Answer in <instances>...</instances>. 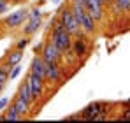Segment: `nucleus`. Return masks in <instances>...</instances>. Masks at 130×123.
<instances>
[{"label":"nucleus","mask_w":130,"mask_h":123,"mask_svg":"<svg viewBox=\"0 0 130 123\" xmlns=\"http://www.w3.org/2000/svg\"><path fill=\"white\" fill-rule=\"evenodd\" d=\"M21 120H25V118H23L11 104H9L7 109H4L2 114H0V121H21Z\"/></svg>","instance_id":"obj_14"},{"label":"nucleus","mask_w":130,"mask_h":123,"mask_svg":"<svg viewBox=\"0 0 130 123\" xmlns=\"http://www.w3.org/2000/svg\"><path fill=\"white\" fill-rule=\"evenodd\" d=\"M2 60L5 62L7 65H11V67L21 63V60H23V49H18V48H14V46L9 48V49L5 51V55L2 56Z\"/></svg>","instance_id":"obj_12"},{"label":"nucleus","mask_w":130,"mask_h":123,"mask_svg":"<svg viewBox=\"0 0 130 123\" xmlns=\"http://www.w3.org/2000/svg\"><path fill=\"white\" fill-rule=\"evenodd\" d=\"M44 12L41 7H32V9H28V18H37V20H42Z\"/></svg>","instance_id":"obj_18"},{"label":"nucleus","mask_w":130,"mask_h":123,"mask_svg":"<svg viewBox=\"0 0 130 123\" xmlns=\"http://www.w3.org/2000/svg\"><path fill=\"white\" fill-rule=\"evenodd\" d=\"M11 65H7L5 62L0 58V84H5L9 81V74H11Z\"/></svg>","instance_id":"obj_16"},{"label":"nucleus","mask_w":130,"mask_h":123,"mask_svg":"<svg viewBox=\"0 0 130 123\" xmlns=\"http://www.w3.org/2000/svg\"><path fill=\"white\" fill-rule=\"evenodd\" d=\"M41 56H42L44 62L62 63V60H63V51H60L49 39H46L42 42V48H41Z\"/></svg>","instance_id":"obj_8"},{"label":"nucleus","mask_w":130,"mask_h":123,"mask_svg":"<svg viewBox=\"0 0 130 123\" xmlns=\"http://www.w3.org/2000/svg\"><path fill=\"white\" fill-rule=\"evenodd\" d=\"M28 20V9H18V11H14V12H11V14H7L4 20L0 21V25H2V28L4 30H20L23 25L26 23Z\"/></svg>","instance_id":"obj_5"},{"label":"nucleus","mask_w":130,"mask_h":123,"mask_svg":"<svg viewBox=\"0 0 130 123\" xmlns=\"http://www.w3.org/2000/svg\"><path fill=\"white\" fill-rule=\"evenodd\" d=\"M67 4H69V2H67ZM69 5H70V9H72V12H74V16H76V20H77L79 26H81V32H85L90 37L97 35V34H99V23L95 21V18L88 12L85 7H81V5H76V4H69Z\"/></svg>","instance_id":"obj_2"},{"label":"nucleus","mask_w":130,"mask_h":123,"mask_svg":"<svg viewBox=\"0 0 130 123\" xmlns=\"http://www.w3.org/2000/svg\"><path fill=\"white\" fill-rule=\"evenodd\" d=\"M4 88H5V84H0V93L4 91Z\"/></svg>","instance_id":"obj_27"},{"label":"nucleus","mask_w":130,"mask_h":123,"mask_svg":"<svg viewBox=\"0 0 130 123\" xmlns=\"http://www.w3.org/2000/svg\"><path fill=\"white\" fill-rule=\"evenodd\" d=\"M102 2H104V5L107 7V5H109V4H111V2H112V0H102Z\"/></svg>","instance_id":"obj_26"},{"label":"nucleus","mask_w":130,"mask_h":123,"mask_svg":"<svg viewBox=\"0 0 130 123\" xmlns=\"http://www.w3.org/2000/svg\"><path fill=\"white\" fill-rule=\"evenodd\" d=\"M123 12H130V0H112Z\"/></svg>","instance_id":"obj_19"},{"label":"nucleus","mask_w":130,"mask_h":123,"mask_svg":"<svg viewBox=\"0 0 130 123\" xmlns=\"http://www.w3.org/2000/svg\"><path fill=\"white\" fill-rule=\"evenodd\" d=\"M9 9H11V4H9V0H0V16H2V14H5Z\"/></svg>","instance_id":"obj_21"},{"label":"nucleus","mask_w":130,"mask_h":123,"mask_svg":"<svg viewBox=\"0 0 130 123\" xmlns=\"http://www.w3.org/2000/svg\"><path fill=\"white\" fill-rule=\"evenodd\" d=\"M53 2H55V4H58V2H60V0H53Z\"/></svg>","instance_id":"obj_28"},{"label":"nucleus","mask_w":130,"mask_h":123,"mask_svg":"<svg viewBox=\"0 0 130 123\" xmlns=\"http://www.w3.org/2000/svg\"><path fill=\"white\" fill-rule=\"evenodd\" d=\"M26 0H9V4L12 5V4H25Z\"/></svg>","instance_id":"obj_25"},{"label":"nucleus","mask_w":130,"mask_h":123,"mask_svg":"<svg viewBox=\"0 0 130 123\" xmlns=\"http://www.w3.org/2000/svg\"><path fill=\"white\" fill-rule=\"evenodd\" d=\"M41 25H42V20H37V18H28V20H26V23L21 26V35H28V37L35 35V34L39 32Z\"/></svg>","instance_id":"obj_13"},{"label":"nucleus","mask_w":130,"mask_h":123,"mask_svg":"<svg viewBox=\"0 0 130 123\" xmlns=\"http://www.w3.org/2000/svg\"><path fill=\"white\" fill-rule=\"evenodd\" d=\"M86 11L95 18L97 23L106 20V5L102 0H86Z\"/></svg>","instance_id":"obj_9"},{"label":"nucleus","mask_w":130,"mask_h":123,"mask_svg":"<svg viewBox=\"0 0 130 123\" xmlns=\"http://www.w3.org/2000/svg\"><path fill=\"white\" fill-rule=\"evenodd\" d=\"M25 81L28 83V86H30V90H32V97H34V100H35V105L37 104H44L49 97H46V88H47V83L41 79V78H37V76H34V74H26V78H25Z\"/></svg>","instance_id":"obj_4"},{"label":"nucleus","mask_w":130,"mask_h":123,"mask_svg":"<svg viewBox=\"0 0 130 123\" xmlns=\"http://www.w3.org/2000/svg\"><path fill=\"white\" fill-rule=\"evenodd\" d=\"M120 118H121V120H130V109H125V111L121 113Z\"/></svg>","instance_id":"obj_23"},{"label":"nucleus","mask_w":130,"mask_h":123,"mask_svg":"<svg viewBox=\"0 0 130 123\" xmlns=\"http://www.w3.org/2000/svg\"><path fill=\"white\" fill-rule=\"evenodd\" d=\"M56 16H58V20L62 21V25L67 28V32H69L72 37H77V35L81 34V26H79V23H77L74 12H72V9H70V5H69L67 2H65L63 5H60Z\"/></svg>","instance_id":"obj_3"},{"label":"nucleus","mask_w":130,"mask_h":123,"mask_svg":"<svg viewBox=\"0 0 130 123\" xmlns=\"http://www.w3.org/2000/svg\"><path fill=\"white\" fill-rule=\"evenodd\" d=\"M21 70H23V67H21V63H18V65H14L12 69H11V74H9V79L12 81V79H16L20 74H21Z\"/></svg>","instance_id":"obj_20"},{"label":"nucleus","mask_w":130,"mask_h":123,"mask_svg":"<svg viewBox=\"0 0 130 123\" xmlns=\"http://www.w3.org/2000/svg\"><path fill=\"white\" fill-rule=\"evenodd\" d=\"M111 107H112L111 104L97 100V102L88 104L83 111H79V114H81V120L95 121V116H97V114H111Z\"/></svg>","instance_id":"obj_6"},{"label":"nucleus","mask_w":130,"mask_h":123,"mask_svg":"<svg viewBox=\"0 0 130 123\" xmlns=\"http://www.w3.org/2000/svg\"><path fill=\"white\" fill-rule=\"evenodd\" d=\"M11 105L21 114L25 120H28V118H34V114H35V111H34V105L32 104H28L26 100H23L21 97H18V95H14V99L11 100Z\"/></svg>","instance_id":"obj_10"},{"label":"nucleus","mask_w":130,"mask_h":123,"mask_svg":"<svg viewBox=\"0 0 130 123\" xmlns=\"http://www.w3.org/2000/svg\"><path fill=\"white\" fill-rule=\"evenodd\" d=\"M9 99L7 97H4V99H0V111H4V109H7V105H9Z\"/></svg>","instance_id":"obj_22"},{"label":"nucleus","mask_w":130,"mask_h":123,"mask_svg":"<svg viewBox=\"0 0 130 123\" xmlns=\"http://www.w3.org/2000/svg\"><path fill=\"white\" fill-rule=\"evenodd\" d=\"M28 44H30V37H28V35H21V37L16 41L14 48H18V49H23V51H25V48H28Z\"/></svg>","instance_id":"obj_17"},{"label":"nucleus","mask_w":130,"mask_h":123,"mask_svg":"<svg viewBox=\"0 0 130 123\" xmlns=\"http://www.w3.org/2000/svg\"><path fill=\"white\" fill-rule=\"evenodd\" d=\"M47 39L53 42L60 51H63V53L72 48V41H74V37L67 32V28L62 25V21L58 20V16H55L53 21H51V28H49Z\"/></svg>","instance_id":"obj_1"},{"label":"nucleus","mask_w":130,"mask_h":123,"mask_svg":"<svg viewBox=\"0 0 130 123\" xmlns=\"http://www.w3.org/2000/svg\"><path fill=\"white\" fill-rule=\"evenodd\" d=\"M67 79L65 76V69L62 67V63H55V62H46V81L47 84H56L62 86Z\"/></svg>","instance_id":"obj_7"},{"label":"nucleus","mask_w":130,"mask_h":123,"mask_svg":"<svg viewBox=\"0 0 130 123\" xmlns=\"http://www.w3.org/2000/svg\"><path fill=\"white\" fill-rule=\"evenodd\" d=\"M65 120H81V114H70V116H65Z\"/></svg>","instance_id":"obj_24"},{"label":"nucleus","mask_w":130,"mask_h":123,"mask_svg":"<svg viewBox=\"0 0 130 123\" xmlns=\"http://www.w3.org/2000/svg\"><path fill=\"white\" fill-rule=\"evenodd\" d=\"M28 72L46 81V62L42 60V56H41V55H35V56L32 58V63H30ZM46 83H47V81H46Z\"/></svg>","instance_id":"obj_11"},{"label":"nucleus","mask_w":130,"mask_h":123,"mask_svg":"<svg viewBox=\"0 0 130 123\" xmlns=\"http://www.w3.org/2000/svg\"><path fill=\"white\" fill-rule=\"evenodd\" d=\"M18 97H21L23 100H26L28 104H32L34 107H35V100H34V97H32V90H30V86H28V83L23 81L20 84V88H18V93H16Z\"/></svg>","instance_id":"obj_15"}]
</instances>
